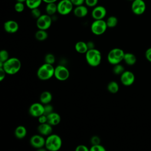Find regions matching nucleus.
<instances>
[{"label": "nucleus", "mask_w": 151, "mask_h": 151, "mask_svg": "<svg viewBox=\"0 0 151 151\" xmlns=\"http://www.w3.org/2000/svg\"><path fill=\"white\" fill-rule=\"evenodd\" d=\"M57 0H42L43 2H44L46 4L48 3H51V2H55Z\"/></svg>", "instance_id": "nucleus-43"}, {"label": "nucleus", "mask_w": 151, "mask_h": 151, "mask_svg": "<svg viewBox=\"0 0 151 151\" xmlns=\"http://www.w3.org/2000/svg\"><path fill=\"white\" fill-rule=\"evenodd\" d=\"M107 28L106 21L103 19H94L91 25V31L96 35H100L104 34Z\"/></svg>", "instance_id": "nucleus-6"}, {"label": "nucleus", "mask_w": 151, "mask_h": 151, "mask_svg": "<svg viewBox=\"0 0 151 151\" xmlns=\"http://www.w3.org/2000/svg\"><path fill=\"white\" fill-rule=\"evenodd\" d=\"M88 12V8L83 5L77 6L73 9L74 15L78 18H83L86 17L87 15Z\"/></svg>", "instance_id": "nucleus-17"}, {"label": "nucleus", "mask_w": 151, "mask_h": 151, "mask_svg": "<svg viewBox=\"0 0 151 151\" xmlns=\"http://www.w3.org/2000/svg\"><path fill=\"white\" fill-rule=\"evenodd\" d=\"M135 80L134 74L130 71L125 70L120 75L121 83L125 86H130L133 84Z\"/></svg>", "instance_id": "nucleus-11"}, {"label": "nucleus", "mask_w": 151, "mask_h": 151, "mask_svg": "<svg viewBox=\"0 0 151 151\" xmlns=\"http://www.w3.org/2000/svg\"><path fill=\"white\" fill-rule=\"evenodd\" d=\"M6 73L2 67H0V81H2L5 77Z\"/></svg>", "instance_id": "nucleus-41"}, {"label": "nucleus", "mask_w": 151, "mask_h": 151, "mask_svg": "<svg viewBox=\"0 0 151 151\" xmlns=\"http://www.w3.org/2000/svg\"><path fill=\"white\" fill-rule=\"evenodd\" d=\"M125 52L119 48H114L111 50L107 55V60L111 64L116 65L119 64L123 60Z\"/></svg>", "instance_id": "nucleus-5"}, {"label": "nucleus", "mask_w": 151, "mask_h": 151, "mask_svg": "<svg viewBox=\"0 0 151 151\" xmlns=\"http://www.w3.org/2000/svg\"><path fill=\"white\" fill-rule=\"evenodd\" d=\"M42 0H27L25 1L26 6L30 9L38 8L41 4Z\"/></svg>", "instance_id": "nucleus-24"}, {"label": "nucleus", "mask_w": 151, "mask_h": 151, "mask_svg": "<svg viewBox=\"0 0 151 151\" xmlns=\"http://www.w3.org/2000/svg\"><path fill=\"white\" fill-rule=\"evenodd\" d=\"M52 99V96L51 93L48 91H43L41 94L40 97V101L43 104L50 103Z\"/></svg>", "instance_id": "nucleus-20"}, {"label": "nucleus", "mask_w": 151, "mask_h": 151, "mask_svg": "<svg viewBox=\"0 0 151 151\" xmlns=\"http://www.w3.org/2000/svg\"><path fill=\"white\" fill-rule=\"evenodd\" d=\"M90 150L91 151H105L106 149L104 147V146H103L100 144H99L96 145H92Z\"/></svg>", "instance_id": "nucleus-34"}, {"label": "nucleus", "mask_w": 151, "mask_h": 151, "mask_svg": "<svg viewBox=\"0 0 151 151\" xmlns=\"http://www.w3.org/2000/svg\"><path fill=\"white\" fill-rule=\"evenodd\" d=\"M44 112V104L41 103H34L32 104L29 108V114L33 116L38 117L43 114Z\"/></svg>", "instance_id": "nucleus-12"}, {"label": "nucleus", "mask_w": 151, "mask_h": 151, "mask_svg": "<svg viewBox=\"0 0 151 151\" xmlns=\"http://www.w3.org/2000/svg\"><path fill=\"white\" fill-rule=\"evenodd\" d=\"M73 6L71 0H61L57 4V12L62 15H68L73 11Z\"/></svg>", "instance_id": "nucleus-7"}, {"label": "nucleus", "mask_w": 151, "mask_h": 151, "mask_svg": "<svg viewBox=\"0 0 151 151\" xmlns=\"http://www.w3.org/2000/svg\"><path fill=\"white\" fill-rule=\"evenodd\" d=\"M118 23V19L115 16H110L107 21L106 24L107 25V27L109 28H114L115 27Z\"/></svg>", "instance_id": "nucleus-27"}, {"label": "nucleus", "mask_w": 151, "mask_h": 151, "mask_svg": "<svg viewBox=\"0 0 151 151\" xmlns=\"http://www.w3.org/2000/svg\"><path fill=\"white\" fill-rule=\"evenodd\" d=\"M14 9L16 12H22L25 9V5L24 4V2H17L15 3L14 5Z\"/></svg>", "instance_id": "nucleus-31"}, {"label": "nucleus", "mask_w": 151, "mask_h": 151, "mask_svg": "<svg viewBox=\"0 0 151 151\" xmlns=\"http://www.w3.org/2000/svg\"><path fill=\"white\" fill-rule=\"evenodd\" d=\"M44 114L47 116L48 114L53 112V107L52 105L50 104L49 103L44 104Z\"/></svg>", "instance_id": "nucleus-32"}, {"label": "nucleus", "mask_w": 151, "mask_h": 151, "mask_svg": "<svg viewBox=\"0 0 151 151\" xmlns=\"http://www.w3.org/2000/svg\"><path fill=\"white\" fill-rule=\"evenodd\" d=\"M4 28L8 33H15L19 29L18 24L14 20H8L4 22Z\"/></svg>", "instance_id": "nucleus-15"}, {"label": "nucleus", "mask_w": 151, "mask_h": 151, "mask_svg": "<svg viewBox=\"0 0 151 151\" xmlns=\"http://www.w3.org/2000/svg\"><path fill=\"white\" fill-rule=\"evenodd\" d=\"M31 14L32 16L34 18H36V19L38 18L42 15L41 13L40 10L38 9V8H34V9H31Z\"/></svg>", "instance_id": "nucleus-33"}, {"label": "nucleus", "mask_w": 151, "mask_h": 151, "mask_svg": "<svg viewBox=\"0 0 151 151\" xmlns=\"http://www.w3.org/2000/svg\"><path fill=\"white\" fill-rule=\"evenodd\" d=\"M107 88L109 92L111 93H116L119 91V86L117 83V82L114 81H110L107 84Z\"/></svg>", "instance_id": "nucleus-26"}, {"label": "nucleus", "mask_w": 151, "mask_h": 151, "mask_svg": "<svg viewBox=\"0 0 151 151\" xmlns=\"http://www.w3.org/2000/svg\"><path fill=\"white\" fill-rule=\"evenodd\" d=\"M38 118V122L40 123H45L47 122V116L44 114L41 115Z\"/></svg>", "instance_id": "nucleus-37"}, {"label": "nucleus", "mask_w": 151, "mask_h": 151, "mask_svg": "<svg viewBox=\"0 0 151 151\" xmlns=\"http://www.w3.org/2000/svg\"><path fill=\"white\" fill-rule=\"evenodd\" d=\"M114 65V66L113 68V71L115 74L121 75L125 71L124 67L122 65L120 64V63Z\"/></svg>", "instance_id": "nucleus-28"}, {"label": "nucleus", "mask_w": 151, "mask_h": 151, "mask_svg": "<svg viewBox=\"0 0 151 151\" xmlns=\"http://www.w3.org/2000/svg\"><path fill=\"white\" fill-rule=\"evenodd\" d=\"M30 144L31 145L37 149H39L41 147H45V139L41 135L35 134L32 136L30 139Z\"/></svg>", "instance_id": "nucleus-14"}, {"label": "nucleus", "mask_w": 151, "mask_h": 151, "mask_svg": "<svg viewBox=\"0 0 151 151\" xmlns=\"http://www.w3.org/2000/svg\"><path fill=\"white\" fill-rule=\"evenodd\" d=\"M71 1L73 5L76 6L83 5V4L85 3V0H71Z\"/></svg>", "instance_id": "nucleus-39"}, {"label": "nucleus", "mask_w": 151, "mask_h": 151, "mask_svg": "<svg viewBox=\"0 0 151 151\" xmlns=\"http://www.w3.org/2000/svg\"><path fill=\"white\" fill-rule=\"evenodd\" d=\"M88 150L89 149L87 148V147L83 145H78L76 148V151H88Z\"/></svg>", "instance_id": "nucleus-40"}, {"label": "nucleus", "mask_w": 151, "mask_h": 151, "mask_svg": "<svg viewBox=\"0 0 151 151\" xmlns=\"http://www.w3.org/2000/svg\"><path fill=\"white\" fill-rule=\"evenodd\" d=\"M9 58V53L5 50H2L0 52V63H4Z\"/></svg>", "instance_id": "nucleus-29"}, {"label": "nucleus", "mask_w": 151, "mask_h": 151, "mask_svg": "<svg viewBox=\"0 0 151 151\" xmlns=\"http://www.w3.org/2000/svg\"><path fill=\"white\" fill-rule=\"evenodd\" d=\"M35 37L38 41H44L48 38V33L46 30L38 29V30L35 32Z\"/></svg>", "instance_id": "nucleus-25"}, {"label": "nucleus", "mask_w": 151, "mask_h": 151, "mask_svg": "<svg viewBox=\"0 0 151 151\" xmlns=\"http://www.w3.org/2000/svg\"><path fill=\"white\" fill-rule=\"evenodd\" d=\"M90 142L92 145H99L100 143V139L97 136H93L90 139Z\"/></svg>", "instance_id": "nucleus-36"}, {"label": "nucleus", "mask_w": 151, "mask_h": 151, "mask_svg": "<svg viewBox=\"0 0 151 151\" xmlns=\"http://www.w3.org/2000/svg\"><path fill=\"white\" fill-rule=\"evenodd\" d=\"M86 59L87 63L91 67L98 66L101 61V54L97 49H89L86 53Z\"/></svg>", "instance_id": "nucleus-4"}, {"label": "nucleus", "mask_w": 151, "mask_h": 151, "mask_svg": "<svg viewBox=\"0 0 151 151\" xmlns=\"http://www.w3.org/2000/svg\"><path fill=\"white\" fill-rule=\"evenodd\" d=\"M0 67H2L6 74H15L18 73L21 67L20 60L16 57H11L4 62Z\"/></svg>", "instance_id": "nucleus-1"}, {"label": "nucleus", "mask_w": 151, "mask_h": 151, "mask_svg": "<svg viewBox=\"0 0 151 151\" xmlns=\"http://www.w3.org/2000/svg\"><path fill=\"white\" fill-rule=\"evenodd\" d=\"M38 131L42 136H49L52 132V126L48 123H40L38 126Z\"/></svg>", "instance_id": "nucleus-16"}, {"label": "nucleus", "mask_w": 151, "mask_h": 151, "mask_svg": "<svg viewBox=\"0 0 151 151\" xmlns=\"http://www.w3.org/2000/svg\"><path fill=\"white\" fill-rule=\"evenodd\" d=\"M61 117L59 114L55 112H52L47 115V123L51 126H55L60 123Z\"/></svg>", "instance_id": "nucleus-18"}, {"label": "nucleus", "mask_w": 151, "mask_h": 151, "mask_svg": "<svg viewBox=\"0 0 151 151\" xmlns=\"http://www.w3.org/2000/svg\"><path fill=\"white\" fill-rule=\"evenodd\" d=\"M107 14L106 9L102 5L94 7L91 11V17L94 19H103Z\"/></svg>", "instance_id": "nucleus-13"}, {"label": "nucleus", "mask_w": 151, "mask_h": 151, "mask_svg": "<svg viewBox=\"0 0 151 151\" xmlns=\"http://www.w3.org/2000/svg\"><path fill=\"white\" fill-rule=\"evenodd\" d=\"M17 2H25V1H27V0H17Z\"/></svg>", "instance_id": "nucleus-44"}, {"label": "nucleus", "mask_w": 151, "mask_h": 151, "mask_svg": "<svg viewBox=\"0 0 151 151\" xmlns=\"http://www.w3.org/2000/svg\"><path fill=\"white\" fill-rule=\"evenodd\" d=\"M99 0H85V4L87 6L94 7L97 6Z\"/></svg>", "instance_id": "nucleus-35"}, {"label": "nucleus", "mask_w": 151, "mask_h": 151, "mask_svg": "<svg viewBox=\"0 0 151 151\" xmlns=\"http://www.w3.org/2000/svg\"><path fill=\"white\" fill-rule=\"evenodd\" d=\"M45 12L49 15H52L57 12V4L55 2L47 4L45 6Z\"/></svg>", "instance_id": "nucleus-23"}, {"label": "nucleus", "mask_w": 151, "mask_h": 151, "mask_svg": "<svg viewBox=\"0 0 151 151\" xmlns=\"http://www.w3.org/2000/svg\"><path fill=\"white\" fill-rule=\"evenodd\" d=\"M14 133L17 138L19 139H23L27 134V129L24 126H18L16 127Z\"/></svg>", "instance_id": "nucleus-22"}, {"label": "nucleus", "mask_w": 151, "mask_h": 151, "mask_svg": "<svg viewBox=\"0 0 151 151\" xmlns=\"http://www.w3.org/2000/svg\"><path fill=\"white\" fill-rule=\"evenodd\" d=\"M146 4L143 0H134L131 6L133 13L137 15L143 14L146 10Z\"/></svg>", "instance_id": "nucleus-10"}, {"label": "nucleus", "mask_w": 151, "mask_h": 151, "mask_svg": "<svg viewBox=\"0 0 151 151\" xmlns=\"http://www.w3.org/2000/svg\"><path fill=\"white\" fill-rule=\"evenodd\" d=\"M145 57L147 61L151 63V47L146 50L145 52Z\"/></svg>", "instance_id": "nucleus-38"}, {"label": "nucleus", "mask_w": 151, "mask_h": 151, "mask_svg": "<svg viewBox=\"0 0 151 151\" xmlns=\"http://www.w3.org/2000/svg\"><path fill=\"white\" fill-rule=\"evenodd\" d=\"M70 76V72L65 67L58 65L55 68L54 77L60 81H65L68 79Z\"/></svg>", "instance_id": "nucleus-9"}, {"label": "nucleus", "mask_w": 151, "mask_h": 151, "mask_svg": "<svg viewBox=\"0 0 151 151\" xmlns=\"http://www.w3.org/2000/svg\"><path fill=\"white\" fill-rule=\"evenodd\" d=\"M52 19L50 15L48 14L41 15L37 19L36 25L38 29L47 30L51 25Z\"/></svg>", "instance_id": "nucleus-8"}, {"label": "nucleus", "mask_w": 151, "mask_h": 151, "mask_svg": "<svg viewBox=\"0 0 151 151\" xmlns=\"http://www.w3.org/2000/svg\"><path fill=\"white\" fill-rule=\"evenodd\" d=\"M45 63H48L50 64H53L55 63V57L51 53H48L47 54H46V55L45 56Z\"/></svg>", "instance_id": "nucleus-30"}, {"label": "nucleus", "mask_w": 151, "mask_h": 151, "mask_svg": "<svg viewBox=\"0 0 151 151\" xmlns=\"http://www.w3.org/2000/svg\"><path fill=\"white\" fill-rule=\"evenodd\" d=\"M76 51L80 54H86L88 50L87 44L84 41H78L75 45Z\"/></svg>", "instance_id": "nucleus-19"}, {"label": "nucleus", "mask_w": 151, "mask_h": 151, "mask_svg": "<svg viewBox=\"0 0 151 151\" xmlns=\"http://www.w3.org/2000/svg\"><path fill=\"white\" fill-rule=\"evenodd\" d=\"M123 60L126 64L132 65L136 63L137 59L134 54L130 52H126L124 54Z\"/></svg>", "instance_id": "nucleus-21"}, {"label": "nucleus", "mask_w": 151, "mask_h": 151, "mask_svg": "<svg viewBox=\"0 0 151 151\" xmlns=\"http://www.w3.org/2000/svg\"><path fill=\"white\" fill-rule=\"evenodd\" d=\"M62 146L61 138L56 134H51L45 139V147L50 151H57Z\"/></svg>", "instance_id": "nucleus-2"}, {"label": "nucleus", "mask_w": 151, "mask_h": 151, "mask_svg": "<svg viewBox=\"0 0 151 151\" xmlns=\"http://www.w3.org/2000/svg\"><path fill=\"white\" fill-rule=\"evenodd\" d=\"M129 1H134V0H129Z\"/></svg>", "instance_id": "nucleus-45"}, {"label": "nucleus", "mask_w": 151, "mask_h": 151, "mask_svg": "<svg viewBox=\"0 0 151 151\" xmlns=\"http://www.w3.org/2000/svg\"><path fill=\"white\" fill-rule=\"evenodd\" d=\"M87 44V46H88V50H89V49L94 48V44L93 43V42L89 41V42H88Z\"/></svg>", "instance_id": "nucleus-42"}, {"label": "nucleus", "mask_w": 151, "mask_h": 151, "mask_svg": "<svg viewBox=\"0 0 151 151\" xmlns=\"http://www.w3.org/2000/svg\"><path fill=\"white\" fill-rule=\"evenodd\" d=\"M55 68L52 64L45 63L41 65L37 70V75L41 80H47L54 76Z\"/></svg>", "instance_id": "nucleus-3"}]
</instances>
